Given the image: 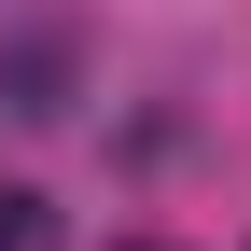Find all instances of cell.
<instances>
[{
  "label": "cell",
  "instance_id": "obj_1",
  "mask_svg": "<svg viewBox=\"0 0 251 251\" xmlns=\"http://www.w3.org/2000/svg\"><path fill=\"white\" fill-rule=\"evenodd\" d=\"M0 251H56V209L28 196V181H0Z\"/></svg>",
  "mask_w": 251,
  "mask_h": 251
}]
</instances>
